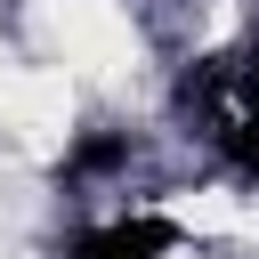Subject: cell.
Returning <instances> with one entry per match:
<instances>
[{"instance_id": "cell-1", "label": "cell", "mask_w": 259, "mask_h": 259, "mask_svg": "<svg viewBox=\"0 0 259 259\" xmlns=\"http://www.w3.org/2000/svg\"><path fill=\"white\" fill-rule=\"evenodd\" d=\"M32 32L49 49V65L73 81V73H97V81H121L138 65V32L113 0H32Z\"/></svg>"}, {"instance_id": "cell-2", "label": "cell", "mask_w": 259, "mask_h": 259, "mask_svg": "<svg viewBox=\"0 0 259 259\" xmlns=\"http://www.w3.org/2000/svg\"><path fill=\"white\" fill-rule=\"evenodd\" d=\"M73 121V81L57 65H0V130L24 138L32 154H49Z\"/></svg>"}, {"instance_id": "cell-3", "label": "cell", "mask_w": 259, "mask_h": 259, "mask_svg": "<svg viewBox=\"0 0 259 259\" xmlns=\"http://www.w3.org/2000/svg\"><path fill=\"white\" fill-rule=\"evenodd\" d=\"M170 219L186 227V235H259V210L251 202H235V194H219V186H202V194H170Z\"/></svg>"}]
</instances>
